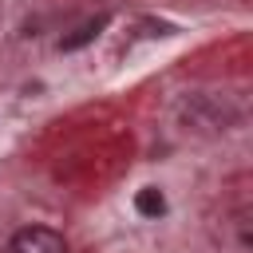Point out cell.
Instances as JSON below:
<instances>
[{
	"label": "cell",
	"instance_id": "3",
	"mask_svg": "<svg viewBox=\"0 0 253 253\" xmlns=\"http://www.w3.org/2000/svg\"><path fill=\"white\" fill-rule=\"evenodd\" d=\"M134 210H138L142 217H162V213H166V198H162V190H154V186L138 190V198H134Z\"/></svg>",
	"mask_w": 253,
	"mask_h": 253
},
{
	"label": "cell",
	"instance_id": "1",
	"mask_svg": "<svg viewBox=\"0 0 253 253\" xmlns=\"http://www.w3.org/2000/svg\"><path fill=\"white\" fill-rule=\"evenodd\" d=\"M8 253H67V241H63V233H55L47 225H24L12 233Z\"/></svg>",
	"mask_w": 253,
	"mask_h": 253
},
{
	"label": "cell",
	"instance_id": "2",
	"mask_svg": "<svg viewBox=\"0 0 253 253\" xmlns=\"http://www.w3.org/2000/svg\"><path fill=\"white\" fill-rule=\"evenodd\" d=\"M103 28H107V16H95V20H87L83 28H75L71 36H63V40H59V47H63V51H75V47L91 43V40H95V36H99Z\"/></svg>",
	"mask_w": 253,
	"mask_h": 253
}]
</instances>
